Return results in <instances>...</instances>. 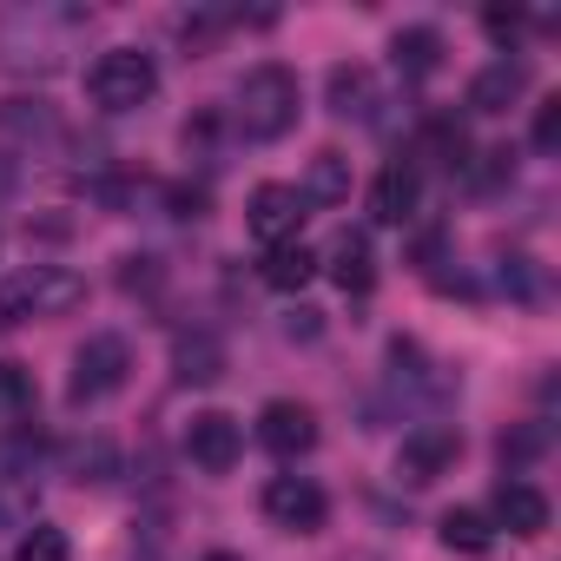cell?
Wrapping results in <instances>:
<instances>
[{"instance_id":"30bf717a","label":"cell","mask_w":561,"mask_h":561,"mask_svg":"<svg viewBox=\"0 0 561 561\" xmlns=\"http://www.w3.org/2000/svg\"><path fill=\"white\" fill-rule=\"evenodd\" d=\"M185 449H192V462H198L205 476H225V469L238 462V449H244V430H238V416H225V410H198L192 430H185Z\"/></svg>"},{"instance_id":"7402d4cb","label":"cell","mask_w":561,"mask_h":561,"mask_svg":"<svg viewBox=\"0 0 561 561\" xmlns=\"http://www.w3.org/2000/svg\"><path fill=\"white\" fill-rule=\"evenodd\" d=\"M21 416H34V370L0 357V423H21Z\"/></svg>"},{"instance_id":"9c48e42d","label":"cell","mask_w":561,"mask_h":561,"mask_svg":"<svg viewBox=\"0 0 561 561\" xmlns=\"http://www.w3.org/2000/svg\"><path fill=\"white\" fill-rule=\"evenodd\" d=\"M456 456H462V436L449 423H416L397 449V476L403 482H436V476H449Z\"/></svg>"},{"instance_id":"5bb4252c","label":"cell","mask_w":561,"mask_h":561,"mask_svg":"<svg viewBox=\"0 0 561 561\" xmlns=\"http://www.w3.org/2000/svg\"><path fill=\"white\" fill-rule=\"evenodd\" d=\"M172 377L179 383H218L225 377V344L211 331H179L172 337Z\"/></svg>"},{"instance_id":"ffe728a7","label":"cell","mask_w":561,"mask_h":561,"mask_svg":"<svg viewBox=\"0 0 561 561\" xmlns=\"http://www.w3.org/2000/svg\"><path fill=\"white\" fill-rule=\"evenodd\" d=\"M416 146H423V159H430V165H443V172H462V165H469V159H462V152H469V139H462V126H456V119H423V139H416Z\"/></svg>"},{"instance_id":"8992f818","label":"cell","mask_w":561,"mask_h":561,"mask_svg":"<svg viewBox=\"0 0 561 561\" xmlns=\"http://www.w3.org/2000/svg\"><path fill=\"white\" fill-rule=\"evenodd\" d=\"M305 218H311V198L298 192V185H257L251 198H244V225H251V238L271 251V244H291L298 231H305Z\"/></svg>"},{"instance_id":"d4e9b609","label":"cell","mask_w":561,"mask_h":561,"mask_svg":"<svg viewBox=\"0 0 561 561\" xmlns=\"http://www.w3.org/2000/svg\"><path fill=\"white\" fill-rule=\"evenodd\" d=\"M73 476H80V482H106V476H113V443L93 436L87 449H73Z\"/></svg>"},{"instance_id":"277c9868","label":"cell","mask_w":561,"mask_h":561,"mask_svg":"<svg viewBox=\"0 0 561 561\" xmlns=\"http://www.w3.org/2000/svg\"><path fill=\"white\" fill-rule=\"evenodd\" d=\"M159 93V67H152V54H139V47H113V54H100L93 67H87V100L100 106V113H133V106H146Z\"/></svg>"},{"instance_id":"ba28073f","label":"cell","mask_w":561,"mask_h":561,"mask_svg":"<svg viewBox=\"0 0 561 561\" xmlns=\"http://www.w3.org/2000/svg\"><path fill=\"white\" fill-rule=\"evenodd\" d=\"M257 443H264L271 456H285V462L311 456V449H318V416H311V403H291V397L264 403V410H257Z\"/></svg>"},{"instance_id":"7c38bea8","label":"cell","mask_w":561,"mask_h":561,"mask_svg":"<svg viewBox=\"0 0 561 561\" xmlns=\"http://www.w3.org/2000/svg\"><path fill=\"white\" fill-rule=\"evenodd\" d=\"M522 93H528V60H489V67L469 80V106H476V113H508Z\"/></svg>"},{"instance_id":"4316f807","label":"cell","mask_w":561,"mask_h":561,"mask_svg":"<svg viewBox=\"0 0 561 561\" xmlns=\"http://www.w3.org/2000/svg\"><path fill=\"white\" fill-rule=\"evenodd\" d=\"M482 27H489V41H502V47H508V41L522 34V8H489V14H482Z\"/></svg>"},{"instance_id":"ac0fdd59","label":"cell","mask_w":561,"mask_h":561,"mask_svg":"<svg viewBox=\"0 0 561 561\" xmlns=\"http://www.w3.org/2000/svg\"><path fill=\"white\" fill-rule=\"evenodd\" d=\"M370 106H377L370 67H331V113L337 119H370Z\"/></svg>"},{"instance_id":"f1b7e54d","label":"cell","mask_w":561,"mask_h":561,"mask_svg":"<svg viewBox=\"0 0 561 561\" xmlns=\"http://www.w3.org/2000/svg\"><path fill=\"white\" fill-rule=\"evenodd\" d=\"M198 561H244V554H231V548H211V554H198Z\"/></svg>"},{"instance_id":"7a4b0ae2","label":"cell","mask_w":561,"mask_h":561,"mask_svg":"<svg viewBox=\"0 0 561 561\" xmlns=\"http://www.w3.org/2000/svg\"><path fill=\"white\" fill-rule=\"evenodd\" d=\"M298 106H305V93H298V73L291 67H277V60H264V67H251L244 80H238V126H244V139H285L291 126H298Z\"/></svg>"},{"instance_id":"52a82bcc","label":"cell","mask_w":561,"mask_h":561,"mask_svg":"<svg viewBox=\"0 0 561 561\" xmlns=\"http://www.w3.org/2000/svg\"><path fill=\"white\" fill-rule=\"evenodd\" d=\"M264 515H271L277 528H291V535H311V528H324L331 495H324L311 476H271V482H264Z\"/></svg>"},{"instance_id":"8fae6325","label":"cell","mask_w":561,"mask_h":561,"mask_svg":"<svg viewBox=\"0 0 561 561\" xmlns=\"http://www.w3.org/2000/svg\"><path fill=\"white\" fill-rule=\"evenodd\" d=\"M416 198H423V172H416L410 159H390V165L377 172V185H370V218H377V225H403V218L416 211Z\"/></svg>"},{"instance_id":"f546056e","label":"cell","mask_w":561,"mask_h":561,"mask_svg":"<svg viewBox=\"0 0 561 561\" xmlns=\"http://www.w3.org/2000/svg\"><path fill=\"white\" fill-rule=\"evenodd\" d=\"M8 185H14V165H8V159H0V192H8Z\"/></svg>"},{"instance_id":"484cf974","label":"cell","mask_w":561,"mask_h":561,"mask_svg":"<svg viewBox=\"0 0 561 561\" xmlns=\"http://www.w3.org/2000/svg\"><path fill=\"white\" fill-rule=\"evenodd\" d=\"M535 152H561V100L535 106Z\"/></svg>"},{"instance_id":"d6986e66","label":"cell","mask_w":561,"mask_h":561,"mask_svg":"<svg viewBox=\"0 0 561 561\" xmlns=\"http://www.w3.org/2000/svg\"><path fill=\"white\" fill-rule=\"evenodd\" d=\"M298 192L318 198V205H344V198H351V159H344L337 146H324V152L311 159V179H305Z\"/></svg>"},{"instance_id":"3957f363","label":"cell","mask_w":561,"mask_h":561,"mask_svg":"<svg viewBox=\"0 0 561 561\" xmlns=\"http://www.w3.org/2000/svg\"><path fill=\"white\" fill-rule=\"evenodd\" d=\"M73 305H87V277L67 271V264H34V271H14L0 285V331H14L27 318H67Z\"/></svg>"},{"instance_id":"cb8c5ba5","label":"cell","mask_w":561,"mask_h":561,"mask_svg":"<svg viewBox=\"0 0 561 561\" xmlns=\"http://www.w3.org/2000/svg\"><path fill=\"white\" fill-rule=\"evenodd\" d=\"M14 561H73V541H67V535H60L54 522H34V528L21 535Z\"/></svg>"},{"instance_id":"6da1fadb","label":"cell","mask_w":561,"mask_h":561,"mask_svg":"<svg viewBox=\"0 0 561 561\" xmlns=\"http://www.w3.org/2000/svg\"><path fill=\"white\" fill-rule=\"evenodd\" d=\"M87 34V8H8L0 14V67L8 73H54L67 67L73 41Z\"/></svg>"},{"instance_id":"e0dca14e","label":"cell","mask_w":561,"mask_h":561,"mask_svg":"<svg viewBox=\"0 0 561 561\" xmlns=\"http://www.w3.org/2000/svg\"><path fill=\"white\" fill-rule=\"evenodd\" d=\"M390 60H397L403 80H430V73L443 67V34H436V27H403V34L390 41Z\"/></svg>"},{"instance_id":"2e32d148","label":"cell","mask_w":561,"mask_h":561,"mask_svg":"<svg viewBox=\"0 0 561 561\" xmlns=\"http://www.w3.org/2000/svg\"><path fill=\"white\" fill-rule=\"evenodd\" d=\"M331 277H337L351 298H364V291L377 285V257H370V238H364V231H344V238L331 244Z\"/></svg>"},{"instance_id":"4fadbf2b","label":"cell","mask_w":561,"mask_h":561,"mask_svg":"<svg viewBox=\"0 0 561 561\" xmlns=\"http://www.w3.org/2000/svg\"><path fill=\"white\" fill-rule=\"evenodd\" d=\"M495 522H502L508 535L535 541V535H548V495H541L535 482H502V489H495Z\"/></svg>"},{"instance_id":"83f0119b","label":"cell","mask_w":561,"mask_h":561,"mask_svg":"<svg viewBox=\"0 0 561 561\" xmlns=\"http://www.w3.org/2000/svg\"><path fill=\"white\" fill-rule=\"evenodd\" d=\"M541 430H515V436H502V462H528V456H541Z\"/></svg>"},{"instance_id":"5b68a950","label":"cell","mask_w":561,"mask_h":561,"mask_svg":"<svg viewBox=\"0 0 561 561\" xmlns=\"http://www.w3.org/2000/svg\"><path fill=\"white\" fill-rule=\"evenodd\" d=\"M126 370H133V351H126V337H113V331H100V337H87V344L73 351V377H67V403H73V410H93V403H106V397H119V390H126Z\"/></svg>"},{"instance_id":"44dd1931","label":"cell","mask_w":561,"mask_h":561,"mask_svg":"<svg viewBox=\"0 0 561 561\" xmlns=\"http://www.w3.org/2000/svg\"><path fill=\"white\" fill-rule=\"evenodd\" d=\"M436 535H443V548H456V554H489V541H495L482 508H449Z\"/></svg>"},{"instance_id":"9a60e30c","label":"cell","mask_w":561,"mask_h":561,"mask_svg":"<svg viewBox=\"0 0 561 561\" xmlns=\"http://www.w3.org/2000/svg\"><path fill=\"white\" fill-rule=\"evenodd\" d=\"M311 277H318V251H311L305 238L264 251V285H271V291H305Z\"/></svg>"},{"instance_id":"603a6c76","label":"cell","mask_w":561,"mask_h":561,"mask_svg":"<svg viewBox=\"0 0 561 561\" xmlns=\"http://www.w3.org/2000/svg\"><path fill=\"white\" fill-rule=\"evenodd\" d=\"M0 126L21 133V139H54L60 133V119H54L47 100H8V106H0Z\"/></svg>"}]
</instances>
